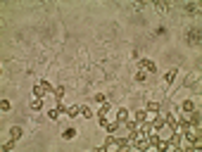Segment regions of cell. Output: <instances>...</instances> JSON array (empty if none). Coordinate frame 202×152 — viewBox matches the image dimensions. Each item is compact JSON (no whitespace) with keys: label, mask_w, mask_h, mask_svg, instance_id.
Here are the masks:
<instances>
[{"label":"cell","mask_w":202,"mask_h":152,"mask_svg":"<svg viewBox=\"0 0 202 152\" xmlns=\"http://www.w3.org/2000/svg\"><path fill=\"white\" fill-rule=\"evenodd\" d=\"M188 43L200 45V29H190V31H188Z\"/></svg>","instance_id":"cell-1"},{"label":"cell","mask_w":202,"mask_h":152,"mask_svg":"<svg viewBox=\"0 0 202 152\" xmlns=\"http://www.w3.org/2000/svg\"><path fill=\"white\" fill-rule=\"evenodd\" d=\"M126 121H128V112L126 109H119L117 112V124H126Z\"/></svg>","instance_id":"cell-2"},{"label":"cell","mask_w":202,"mask_h":152,"mask_svg":"<svg viewBox=\"0 0 202 152\" xmlns=\"http://www.w3.org/2000/svg\"><path fill=\"white\" fill-rule=\"evenodd\" d=\"M140 64H143L145 69L150 71V74H154V71H157V67H154V64H152V62H150V60H143V57H140Z\"/></svg>","instance_id":"cell-3"},{"label":"cell","mask_w":202,"mask_h":152,"mask_svg":"<svg viewBox=\"0 0 202 152\" xmlns=\"http://www.w3.org/2000/svg\"><path fill=\"white\" fill-rule=\"evenodd\" d=\"M164 121H166V124H169V128H171V131H174V133H176V131H178V121H176V119H174V117H171V114H169V117H166V119H164Z\"/></svg>","instance_id":"cell-4"},{"label":"cell","mask_w":202,"mask_h":152,"mask_svg":"<svg viewBox=\"0 0 202 152\" xmlns=\"http://www.w3.org/2000/svg\"><path fill=\"white\" fill-rule=\"evenodd\" d=\"M176 74H178V71H176V69H169V71H166V74H164V81H166V83H171V81H174V79H176Z\"/></svg>","instance_id":"cell-5"},{"label":"cell","mask_w":202,"mask_h":152,"mask_svg":"<svg viewBox=\"0 0 202 152\" xmlns=\"http://www.w3.org/2000/svg\"><path fill=\"white\" fill-rule=\"evenodd\" d=\"M10 133H12V140H19V136H21V128H19V126H12V131H10Z\"/></svg>","instance_id":"cell-6"},{"label":"cell","mask_w":202,"mask_h":152,"mask_svg":"<svg viewBox=\"0 0 202 152\" xmlns=\"http://www.w3.org/2000/svg\"><path fill=\"white\" fill-rule=\"evenodd\" d=\"M62 136L67 138V140H71V138L76 136V131H74V128H67V131H64V133H62Z\"/></svg>","instance_id":"cell-7"},{"label":"cell","mask_w":202,"mask_h":152,"mask_svg":"<svg viewBox=\"0 0 202 152\" xmlns=\"http://www.w3.org/2000/svg\"><path fill=\"white\" fill-rule=\"evenodd\" d=\"M183 109H186V112H193V109H195V105H193L190 100H186V102H183Z\"/></svg>","instance_id":"cell-8"},{"label":"cell","mask_w":202,"mask_h":152,"mask_svg":"<svg viewBox=\"0 0 202 152\" xmlns=\"http://www.w3.org/2000/svg\"><path fill=\"white\" fill-rule=\"evenodd\" d=\"M154 7H157V10H160V12H166V10H169V5H166V3H157V5H154Z\"/></svg>","instance_id":"cell-9"},{"label":"cell","mask_w":202,"mask_h":152,"mask_svg":"<svg viewBox=\"0 0 202 152\" xmlns=\"http://www.w3.org/2000/svg\"><path fill=\"white\" fill-rule=\"evenodd\" d=\"M157 109H160V105H157V102H150L148 105V112H157Z\"/></svg>","instance_id":"cell-10"},{"label":"cell","mask_w":202,"mask_h":152,"mask_svg":"<svg viewBox=\"0 0 202 152\" xmlns=\"http://www.w3.org/2000/svg\"><path fill=\"white\" fill-rule=\"evenodd\" d=\"M31 107H33V109H38V107H41V98H36V100H33V102H31Z\"/></svg>","instance_id":"cell-11"}]
</instances>
